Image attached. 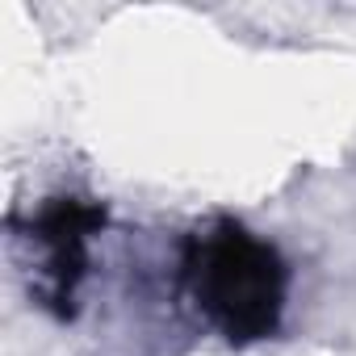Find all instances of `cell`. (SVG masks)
<instances>
[{
    "label": "cell",
    "mask_w": 356,
    "mask_h": 356,
    "mask_svg": "<svg viewBox=\"0 0 356 356\" xmlns=\"http://www.w3.org/2000/svg\"><path fill=\"white\" fill-rule=\"evenodd\" d=\"M185 289L218 335L231 343H256L281 327L289 268L281 252L243 222L214 218L185 243Z\"/></svg>",
    "instance_id": "cell-1"
}]
</instances>
